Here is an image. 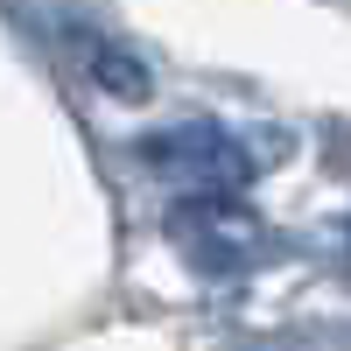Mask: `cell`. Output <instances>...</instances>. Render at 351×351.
<instances>
[{
	"label": "cell",
	"mask_w": 351,
	"mask_h": 351,
	"mask_svg": "<svg viewBox=\"0 0 351 351\" xmlns=\"http://www.w3.org/2000/svg\"><path fill=\"white\" fill-rule=\"evenodd\" d=\"M141 155H148L155 169H176V176H197V183H218V190H232V183H246V162H232L239 155V141H232L225 127H211V120H197V127H176V134H155V141H141Z\"/></svg>",
	"instance_id": "6da1fadb"
},
{
	"label": "cell",
	"mask_w": 351,
	"mask_h": 351,
	"mask_svg": "<svg viewBox=\"0 0 351 351\" xmlns=\"http://www.w3.org/2000/svg\"><path fill=\"white\" fill-rule=\"evenodd\" d=\"M92 77L106 84L112 99H127V106H141V99H148V71H141L127 49H99V56H92Z\"/></svg>",
	"instance_id": "7a4b0ae2"
}]
</instances>
